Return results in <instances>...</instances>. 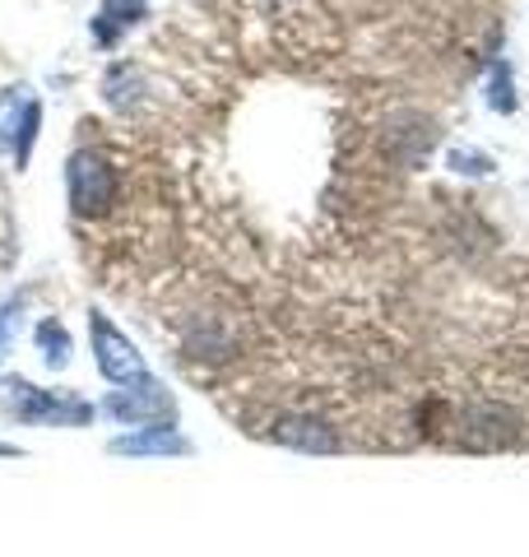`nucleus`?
I'll return each mask as SVG.
<instances>
[{
    "label": "nucleus",
    "mask_w": 529,
    "mask_h": 557,
    "mask_svg": "<svg viewBox=\"0 0 529 557\" xmlns=\"http://www.w3.org/2000/svg\"><path fill=\"white\" fill-rule=\"evenodd\" d=\"M70 186H75L79 209H94V205H102L112 196V177L98 159H75V168H70Z\"/></svg>",
    "instance_id": "nucleus-1"
},
{
    "label": "nucleus",
    "mask_w": 529,
    "mask_h": 557,
    "mask_svg": "<svg viewBox=\"0 0 529 557\" xmlns=\"http://www.w3.org/2000/svg\"><path fill=\"white\" fill-rule=\"evenodd\" d=\"M139 14H145V0H102V10H98V20H94V33H98V42H112L121 28H131Z\"/></svg>",
    "instance_id": "nucleus-2"
}]
</instances>
